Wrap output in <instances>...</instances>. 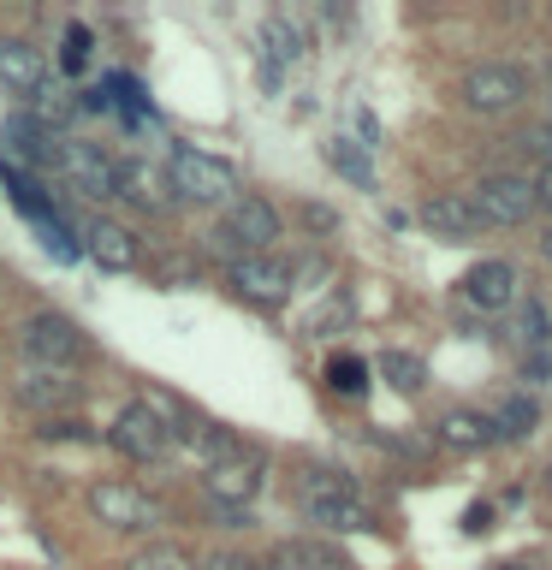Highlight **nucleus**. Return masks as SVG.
Segmentation results:
<instances>
[{
  "label": "nucleus",
  "mask_w": 552,
  "mask_h": 570,
  "mask_svg": "<svg viewBox=\"0 0 552 570\" xmlns=\"http://www.w3.org/2000/svg\"><path fill=\"white\" fill-rule=\"evenodd\" d=\"M167 185L178 203H196V208H214V203H238V167L208 149H190V142H178L167 155Z\"/></svg>",
  "instance_id": "nucleus-1"
},
{
  "label": "nucleus",
  "mask_w": 552,
  "mask_h": 570,
  "mask_svg": "<svg viewBox=\"0 0 552 570\" xmlns=\"http://www.w3.org/2000/svg\"><path fill=\"white\" fill-rule=\"evenodd\" d=\"M279 238V208L267 203V196H238L226 214H220V226H214V249L231 262H244V256H267Z\"/></svg>",
  "instance_id": "nucleus-2"
},
{
  "label": "nucleus",
  "mask_w": 552,
  "mask_h": 570,
  "mask_svg": "<svg viewBox=\"0 0 552 570\" xmlns=\"http://www.w3.org/2000/svg\"><path fill=\"white\" fill-rule=\"evenodd\" d=\"M457 101L470 114H516L529 101V71L523 66H505V60H487V66H470L457 83Z\"/></svg>",
  "instance_id": "nucleus-3"
},
{
  "label": "nucleus",
  "mask_w": 552,
  "mask_h": 570,
  "mask_svg": "<svg viewBox=\"0 0 552 570\" xmlns=\"http://www.w3.org/2000/svg\"><path fill=\"white\" fill-rule=\"evenodd\" d=\"M470 203L481 208L487 232H499V226H523L529 214L541 208V190H534V178H523V173H487L470 190Z\"/></svg>",
  "instance_id": "nucleus-4"
},
{
  "label": "nucleus",
  "mask_w": 552,
  "mask_h": 570,
  "mask_svg": "<svg viewBox=\"0 0 552 570\" xmlns=\"http://www.w3.org/2000/svg\"><path fill=\"white\" fill-rule=\"evenodd\" d=\"M18 345H24L30 368H71L83 356V333H78V321H66L60 309H42L18 327Z\"/></svg>",
  "instance_id": "nucleus-5"
},
{
  "label": "nucleus",
  "mask_w": 552,
  "mask_h": 570,
  "mask_svg": "<svg viewBox=\"0 0 552 570\" xmlns=\"http://www.w3.org/2000/svg\"><path fill=\"white\" fill-rule=\"evenodd\" d=\"M89 511H96V523H107V529H131V534L160 523V505L137 488V481H125V475L96 481V488H89Z\"/></svg>",
  "instance_id": "nucleus-6"
},
{
  "label": "nucleus",
  "mask_w": 552,
  "mask_h": 570,
  "mask_svg": "<svg viewBox=\"0 0 552 570\" xmlns=\"http://www.w3.org/2000/svg\"><path fill=\"white\" fill-rule=\"evenodd\" d=\"M226 285L231 297H244L249 309H279L285 297H292V267L279 256H244L226 267Z\"/></svg>",
  "instance_id": "nucleus-7"
},
{
  "label": "nucleus",
  "mask_w": 552,
  "mask_h": 570,
  "mask_svg": "<svg viewBox=\"0 0 552 570\" xmlns=\"http://www.w3.org/2000/svg\"><path fill=\"white\" fill-rule=\"evenodd\" d=\"M107 440L119 445L125 458H137V463H155V458H167V445H172V428L155 416L149 404H125L119 416H114V428H107Z\"/></svg>",
  "instance_id": "nucleus-8"
},
{
  "label": "nucleus",
  "mask_w": 552,
  "mask_h": 570,
  "mask_svg": "<svg viewBox=\"0 0 552 570\" xmlns=\"http://www.w3.org/2000/svg\"><path fill=\"white\" fill-rule=\"evenodd\" d=\"M60 173H66V185L71 190H83V196H96V203H107V196H119V160H107L96 142H66L60 137Z\"/></svg>",
  "instance_id": "nucleus-9"
},
{
  "label": "nucleus",
  "mask_w": 552,
  "mask_h": 570,
  "mask_svg": "<svg viewBox=\"0 0 552 570\" xmlns=\"http://www.w3.org/2000/svg\"><path fill=\"white\" fill-rule=\"evenodd\" d=\"M422 226L434 232V238H452V244H470L487 232V220H481V208L470 203V190H440L422 203Z\"/></svg>",
  "instance_id": "nucleus-10"
},
{
  "label": "nucleus",
  "mask_w": 552,
  "mask_h": 570,
  "mask_svg": "<svg viewBox=\"0 0 552 570\" xmlns=\"http://www.w3.org/2000/svg\"><path fill=\"white\" fill-rule=\"evenodd\" d=\"M457 297L470 309H516V267L511 262H475L470 274L457 279Z\"/></svg>",
  "instance_id": "nucleus-11"
},
{
  "label": "nucleus",
  "mask_w": 552,
  "mask_h": 570,
  "mask_svg": "<svg viewBox=\"0 0 552 570\" xmlns=\"http://www.w3.org/2000/svg\"><path fill=\"white\" fill-rule=\"evenodd\" d=\"M505 345L523 356H541V351H552V309L546 303H516L511 309V321H505Z\"/></svg>",
  "instance_id": "nucleus-12"
},
{
  "label": "nucleus",
  "mask_w": 552,
  "mask_h": 570,
  "mask_svg": "<svg viewBox=\"0 0 552 570\" xmlns=\"http://www.w3.org/2000/svg\"><path fill=\"white\" fill-rule=\"evenodd\" d=\"M267 570H351L345 564V552L327 547V541H315V534H297V541H279L274 552L262 559Z\"/></svg>",
  "instance_id": "nucleus-13"
},
{
  "label": "nucleus",
  "mask_w": 552,
  "mask_h": 570,
  "mask_svg": "<svg viewBox=\"0 0 552 570\" xmlns=\"http://www.w3.org/2000/svg\"><path fill=\"white\" fill-rule=\"evenodd\" d=\"M262 458H231V463H220V470H208V493L220 499V505H249V499L262 493Z\"/></svg>",
  "instance_id": "nucleus-14"
},
{
  "label": "nucleus",
  "mask_w": 552,
  "mask_h": 570,
  "mask_svg": "<svg viewBox=\"0 0 552 570\" xmlns=\"http://www.w3.org/2000/svg\"><path fill=\"white\" fill-rule=\"evenodd\" d=\"M83 249H89V262H96V267H107V274L137 267V238L119 220H96V226H89V238H83Z\"/></svg>",
  "instance_id": "nucleus-15"
},
{
  "label": "nucleus",
  "mask_w": 552,
  "mask_h": 570,
  "mask_svg": "<svg viewBox=\"0 0 552 570\" xmlns=\"http://www.w3.org/2000/svg\"><path fill=\"white\" fill-rule=\"evenodd\" d=\"M71 399H78L71 368H24V381H18V404H30V410H60Z\"/></svg>",
  "instance_id": "nucleus-16"
},
{
  "label": "nucleus",
  "mask_w": 552,
  "mask_h": 570,
  "mask_svg": "<svg viewBox=\"0 0 552 570\" xmlns=\"http://www.w3.org/2000/svg\"><path fill=\"white\" fill-rule=\"evenodd\" d=\"M0 83H7V89H24V96H36V89L48 83L42 53H36L30 42H18V36H7V42H0Z\"/></svg>",
  "instance_id": "nucleus-17"
},
{
  "label": "nucleus",
  "mask_w": 552,
  "mask_h": 570,
  "mask_svg": "<svg viewBox=\"0 0 552 570\" xmlns=\"http://www.w3.org/2000/svg\"><path fill=\"white\" fill-rule=\"evenodd\" d=\"M440 440L452 445V452H487V445L499 440V428H493V416H481V410H445Z\"/></svg>",
  "instance_id": "nucleus-18"
},
{
  "label": "nucleus",
  "mask_w": 552,
  "mask_h": 570,
  "mask_svg": "<svg viewBox=\"0 0 552 570\" xmlns=\"http://www.w3.org/2000/svg\"><path fill=\"white\" fill-rule=\"evenodd\" d=\"M303 517H309L315 529H327V534H363L374 517H368V505L356 493H345V499H321V505H303Z\"/></svg>",
  "instance_id": "nucleus-19"
},
{
  "label": "nucleus",
  "mask_w": 552,
  "mask_h": 570,
  "mask_svg": "<svg viewBox=\"0 0 552 570\" xmlns=\"http://www.w3.org/2000/svg\"><path fill=\"white\" fill-rule=\"evenodd\" d=\"M167 173H155V167H142V160H125L119 167V196H131V203H142V208H160L167 203Z\"/></svg>",
  "instance_id": "nucleus-20"
},
{
  "label": "nucleus",
  "mask_w": 552,
  "mask_h": 570,
  "mask_svg": "<svg viewBox=\"0 0 552 570\" xmlns=\"http://www.w3.org/2000/svg\"><path fill=\"white\" fill-rule=\"evenodd\" d=\"M262 48H267V60L262 66H292V60H303V30L292 24V18H267L262 24Z\"/></svg>",
  "instance_id": "nucleus-21"
},
{
  "label": "nucleus",
  "mask_w": 552,
  "mask_h": 570,
  "mask_svg": "<svg viewBox=\"0 0 552 570\" xmlns=\"http://www.w3.org/2000/svg\"><path fill=\"white\" fill-rule=\"evenodd\" d=\"M534 422H541V404H534L529 392H516V399H505V404H499V416H493L499 440H523V434H534Z\"/></svg>",
  "instance_id": "nucleus-22"
},
{
  "label": "nucleus",
  "mask_w": 552,
  "mask_h": 570,
  "mask_svg": "<svg viewBox=\"0 0 552 570\" xmlns=\"http://www.w3.org/2000/svg\"><path fill=\"white\" fill-rule=\"evenodd\" d=\"M71 107H78V96H66L60 83H42V89L30 96V119L42 125V131H60V125L71 119Z\"/></svg>",
  "instance_id": "nucleus-23"
},
{
  "label": "nucleus",
  "mask_w": 552,
  "mask_h": 570,
  "mask_svg": "<svg viewBox=\"0 0 552 570\" xmlns=\"http://www.w3.org/2000/svg\"><path fill=\"white\" fill-rule=\"evenodd\" d=\"M345 493H356V488H351V475H338V470H315V463H309V470L297 475V499H303V505H321V499H345Z\"/></svg>",
  "instance_id": "nucleus-24"
},
{
  "label": "nucleus",
  "mask_w": 552,
  "mask_h": 570,
  "mask_svg": "<svg viewBox=\"0 0 552 570\" xmlns=\"http://www.w3.org/2000/svg\"><path fill=\"white\" fill-rule=\"evenodd\" d=\"M327 160H333V167H338V173H345V178H351V185H363V190L374 185V167H368V149H356V142H351V137H333V142H327Z\"/></svg>",
  "instance_id": "nucleus-25"
},
{
  "label": "nucleus",
  "mask_w": 552,
  "mask_h": 570,
  "mask_svg": "<svg viewBox=\"0 0 552 570\" xmlns=\"http://www.w3.org/2000/svg\"><path fill=\"white\" fill-rule=\"evenodd\" d=\"M374 368H381L398 392H416L427 381V363H422V356H410V351H381V363H374Z\"/></svg>",
  "instance_id": "nucleus-26"
},
{
  "label": "nucleus",
  "mask_w": 552,
  "mask_h": 570,
  "mask_svg": "<svg viewBox=\"0 0 552 570\" xmlns=\"http://www.w3.org/2000/svg\"><path fill=\"white\" fill-rule=\"evenodd\" d=\"M327 386L345 392V399H356V392L368 386V363H363V356H351V351L327 356Z\"/></svg>",
  "instance_id": "nucleus-27"
},
{
  "label": "nucleus",
  "mask_w": 552,
  "mask_h": 570,
  "mask_svg": "<svg viewBox=\"0 0 552 570\" xmlns=\"http://www.w3.org/2000/svg\"><path fill=\"white\" fill-rule=\"evenodd\" d=\"M89 60H96V36H89L83 24H71L66 42H60V71H71V78H78V71H89Z\"/></svg>",
  "instance_id": "nucleus-28"
},
{
  "label": "nucleus",
  "mask_w": 552,
  "mask_h": 570,
  "mask_svg": "<svg viewBox=\"0 0 552 570\" xmlns=\"http://www.w3.org/2000/svg\"><path fill=\"white\" fill-rule=\"evenodd\" d=\"M125 570H196V564H190V552H185V547L160 541V547H142Z\"/></svg>",
  "instance_id": "nucleus-29"
},
{
  "label": "nucleus",
  "mask_w": 552,
  "mask_h": 570,
  "mask_svg": "<svg viewBox=\"0 0 552 570\" xmlns=\"http://www.w3.org/2000/svg\"><path fill=\"white\" fill-rule=\"evenodd\" d=\"M42 440H96V428H89V422H71V416H60V422H48L42 428Z\"/></svg>",
  "instance_id": "nucleus-30"
},
{
  "label": "nucleus",
  "mask_w": 552,
  "mask_h": 570,
  "mask_svg": "<svg viewBox=\"0 0 552 570\" xmlns=\"http://www.w3.org/2000/svg\"><path fill=\"white\" fill-rule=\"evenodd\" d=\"M523 149H534V155H541L546 167H552V119H541V125H529V131H523Z\"/></svg>",
  "instance_id": "nucleus-31"
},
{
  "label": "nucleus",
  "mask_w": 552,
  "mask_h": 570,
  "mask_svg": "<svg viewBox=\"0 0 552 570\" xmlns=\"http://www.w3.org/2000/svg\"><path fill=\"white\" fill-rule=\"evenodd\" d=\"M463 529H470V534H487L493 529V505H487V499H475V505L463 511Z\"/></svg>",
  "instance_id": "nucleus-32"
},
{
  "label": "nucleus",
  "mask_w": 552,
  "mask_h": 570,
  "mask_svg": "<svg viewBox=\"0 0 552 570\" xmlns=\"http://www.w3.org/2000/svg\"><path fill=\"white\" fill-rule=\"evenodd\" d=\"M208 570H267L262 559H244V552H214Z\"/></svg>",
  "instance_id": "nucleus-33"
},
{
  "label": "nucleus",
  "mask_w": 552,
  "mask_h": 570,
  "mask_svg": "<svg viewBox=\"0 0 552 570\" xmlns=\"http://www.w3.org/2000/svg\"><path fill=\"white\" fill-rule=\"evenodd\" d=\"M534 190H541V203H546V208H552V167H546V173H541V178H534Z\"/></svg>",
  "instance_id": "nucleus-34"
},
{
  "label": "nucleus",
  "mask_w": 552,
  "mask_h": 570,
  "mask_svg": "<svg viewBox=\"0 0 552 570\" xmlns=\"http://www.w3.org/2000/svg\"><path fill=\"white\" fill-rule=\"evenodd\" d=\"M541 249H546V262H552V226H546V238H541Z\"/></svg>",
  "instance_id": "nucleus-35"
},
{
  "label": "nucleus",
  "mask_w": 552,
  "mask_h": 570,
  "mask_svg": "<svg viewBox=\"0 0 552 570\" xmlns=\"http://www.w3.org/2000/svg\"><path fill=\"white\" fill-rule=\"evenodd\" d=\"M541 481H546V493H552V463H546V470H541Z\"/></svg>",
  "instance_id": "nucleus-36"
},
{
  "label": "nucleus",
  "mask_w": 552,
  "mask_h": 570,
  "mask_svg": "<svg viewBox=\"0 0 552 570\" xmlns=\"http://www.w3.org/2000/svg\"><path fill=\"white\" fill-rule=\"evenodd\" d=\"M499 570H529V564H499Z\"/></svg>",
  "instance_id": "nucleus-37"
}]
</instances>
